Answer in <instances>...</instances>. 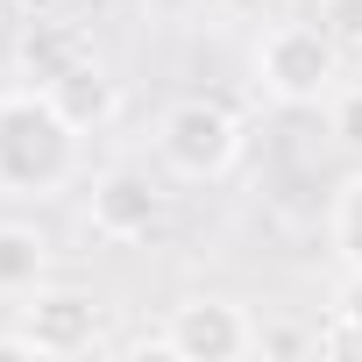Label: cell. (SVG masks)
I'll return each instance as SVG.
<instances>
[{
	"label": "cell",
	"mask_w": 362,
	"mask_h": 362,
	"mask_svg": "<svg viewBox=\"0 0 362 362\" xmlns=\"http://www.w3.org/2000/svg\"><path fill=\"white\" fill-rule=\"evenodd\" d=\"M78 177V128L57 114L43 86L0 93V199L43 206Z\"/></svg>",
	"instance_id": "cell-1"
},
{
	"label": "cell",
	"mask_w": 362,
	"mask_h": 362,
	"mask_svg": "<svg viewBox=\"0 0 362 362\" xmlns=\"http://www.w3.org/2000/svg\"><path fill=\"white\" fill-rule=\"evenodd\" d=\"M341 57L327 22H270L256 36V86L277 107H327L341 93Z\"/></svg>",
	"instance_id": "cell-2"
},
{
	"label": "cell",
	"mask_w": 362,
	"mask_h": 362,
	"mask_svg": "<svg viewBox=\"0 0 362 362\" xmlns=\"http://www.w3.org/2000/svg\"><path fill=\"white\" fill-rule=\"evenodd\" d=\"M249 135H242V114L206 100V93H185L156 114V156L170 177H185V185H214L242 163Z\"/></svg>",
	"instance_id": "cell-3"
},
{
	"label": "cell",
	"mask_w": 362,
	"mask_h": 362,
	"mask_svg": "<svg viewBox=\"0 0 362 362\" xmlns=\"http://www.w3.org/2000/svg\"><path fill=\"white\" fill-rule=\"evenodd\" d=\"M100 298L93 291H78V284H36L29 298H15V327H22V341L43 355V362H64V355H86L93 341H100Z\"/></svg>",
	"instance_id": "cell-4"
},
{
	"label": "cell",
	"mask_w": 362,
	"mask_h": 362,
	"mask_svg": "<svg viewBox=\"0 0 362 362\" xmlns=\"http://www.w3.org/2000/svg\"><path fill=\"white\" fill-rule=\"evenodd\" d=\"M86 228L114 249H135L163 228V185L135 163H107L93 185H86Z\"/></svg>",
	"instance_id": "cell-5"
},
{
	"label": "cell",
	"mask_w": 362,
	"mask_h": 362,
	"mask_svg": "<svg viewBox=\"0 0 362 362\" xmlns=\"http://www.w3.org/2000/svg\"><path fill=\"white\" fill-rule=\"evenodd\" d=\"M163 348L185 355V362H242V355H256V320H249L242 298L199 291V298H185V305H170Z\"/></svg>",
	"instance_id": "cell-6"
},
{
	"label": "cell",
	"mask_w": 362,
	"mask_h": 362,
	"mask_svg": "<svg viewBox=\"0 0 362 362\" xmlns=\"http://www.w3.org/2000/svg\"><path fill=\"white\" fill-rule=\"evenodd\" d=\"M50 100H57V114L78 128V135H93V128H107L114 114H121V78L100 64V57H78L57 86H43Z\"/></svg>",
	"instance_id": "cell-7"
},
{
	"label": "cell",
	"mask_w": 362,
	"mask_h": 362,
	"mask_svg": "<svg viewBox=\"0 0 362 362\" xmlns=\"http://www.w3.org/2000/svg\"><path fill=\"white\" fill-rule=\"evenodd\" d=\"M78 57H93L86 29L71 15H43V22H22V78L29 86H57Z\"/></svg>",
	"instance_id": "cell-8"
},
{
	"label": "cell",
	"mask_w": 362,
	"mask_h": 362,
	"mask_svg": "<svg viewBox=\"0 0 362 362\" xmlns=\"http://www.w3.org/2000/svg\"><path fill=\"white\" fill-rule=\"evenodd\" d=\"M50 277V242L36 221H0V298H29Z\"/></svg>",
	"instance_id": "cell-9"
},
{
	"label": "cell",
	"mask_w": 362,
	"mask_h": 362,
	"mask_svg": "<svg viewBox=\"0 0 362 362\" xmlns=\"http://www.w3.org/2000/svg\"><path fill=\"white\" fill-rule=\"evenodd\" d=\"M327 242L348 270H362V170H348L334 185V206H327Z\"/></svg>",
	"instance_id": "cell-10"
},
{
	"label": "cell",
	"mask_w": 362,
	"mask_h": 362,
	"mask_svg": "<svg viewBox=\"0 0 362 362\" xmlns=\"http://www.w3.org/2000/svg\"><path fill=\"white\" fill-rule=\"evenodd\" d=\"M327 107H334V142L362 156V86H348V93H334Z\"/></svg>",
	"instance_id": "cell-11"
},
{
	"label": "cell",
	"mask_w": 362,
	"mask_h": 362,
	"mask_svg": "<svg viewBox=\"0 0 362 362\" xmlns=\"http://www.w3.org/2000/svg\"><path fill=\"white\" fill-rule=\"evenodd\" d=\"M334 327H341L348 341H362V270H348V277L334 284Z\"/></svg>",
	"instance_id": "cell-12"
},
{
	"label": "cell",
	"mask_w": 362,
	"mask_h": 362,
	"mask_svg": "<svg viewBox=\"0 0 362 362\" xmlns=\"http://www.w3.org/2000/svg\"><path fill=\"white\" fill-rule=\"evenodd\" d=\"M320 22L334 29V43H341V50H362V0H327Z\"/></svg>",
	"instance_id": "cell-13"
},
{
	"label": "cell",
	"mask_w": 362,
	"mask_h": 362,
	"mask_svg": "<svg viewBox=\"0 0 362 362\" xmlns=\"http://www.w3.org/2000/svg\"><path fill=\"white\" fill-rule=\"evenodd\" d=\"M256 348L263 355H305V348H320V334H305V327H256Z\"/></svg>",
	"instance_id": "cell-14"
},
{
	"label": "cell",
	"mask_w": 362,
	"mask_h": 362,
	"mask_svg": "<svg viewBox=\"0 0 362 362\" xmlns=\"http://www.w3.org/2000/svg\"><path fill=\"white\" fill-rule=\"evenodd\" d=\"M15 22H43V15H64V0H8Z\"/></svg>",
	"instance_id": "cell-15"
},
{
	"label": "cell",
	"mask_w": 362,
	"mask_h": 362,
	"mask_svg": "<svg viewBox=\"0 0 362 362\" xmlns=\"http://www.w3.org/2000/svg\"><path fill=\"white\" fill-rule=\"evenodd\" d=\"M0 362H43V355H36V348L22 341V327H15V334H0Z\"/></svg>",
	"instance_id": "cell-16"
},
{
	"label": "cell",
	"mask_w": 362,
	"mask_h": 362,
	"mask_svg": "<svg viewBox=\"0 0 362 362\" xmlns=\"http://www.w3.org/2000/svg\"><path fill=\"white\" fill-rule=\"evenodd\" d=\"M298 8H327V0H298Z\"/></svg>",
	"instance_id": "cell-17"
}]
</instances>
